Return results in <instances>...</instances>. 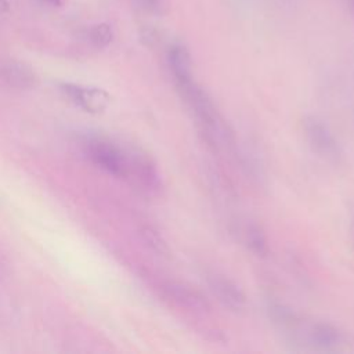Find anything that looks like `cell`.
<instances>
[{"mask_svg": "<svg viewBox=\"0 0 354 354\" xmlns=\"http://www.w3.org/2000/svg\"><path fill=\"white\" fill-rule=\"evenodd\" d=\"M207 283H209L212 292L228 308H231L234 311H241L245 307V304H246L245 296H243L242 290L231 279H228L220 274H209Z\"/></svg>", "mask_w": 354, "mask_h": 354, "instance_id": "cell-5", "label": "cell"}, {"mask_svg": "<svg viewBox=\"0 0 354 354\" xmlns=\"http://www.w3.org/2000/svg\"><path fill=\"white\" fill-rule=\"evenodd\" d=\"M84 155L100 169L119 177L130 178L136 151L126 149L118 142L102 136H87L82 141Z\"/></svg>", "mask_w": 354, "mask_h": 354, "instance_id": "cell-1", "label": "cell"}, {"mask_svg": "<svg viewBox=\"0 0 354 354\" xmlns=\"http://www.w3.org/2000/svg\"><path fill=\"white\" fill-rule=\"evenodd\" d=\"M308 339L311 344L321 350H336L343 344V335L330 324L318 322L310 328Z\"/></svg>", "mask_w": 354, "mask_h": 354, "instance_id": "cell-8", "label": "cell"}, {"mask_svg": "<svg viewBox=\"0 0 354 354\" xmlns=\"http://www.w3.org/2000/svg\"><path fill=\"white\" fill-rule=\"evenodd\" d=\"M0 79L10 87L29 90L37 86L39 77L35 71L19 61H7L0 66Z\"/></svg>", "mask_w": 354, "mask_h": 354, "instance_id": "cell-6", "label": "cell"}, {"mask_svg": "<svg viewBox=\"0 0 354 354\" xmlns=\"http://www.w3.org/2000/svg\"><path fill=\"white\" fill-rule=\"evenodd\" d=\"M166 295L178 306L195 310V311H206L209 308V303L206 299L195 289L176 281H169L163 285Z\"/></svg>", "mask_w": 354, "mask_h": 354, "instance_id": "cell-7", "label": "cell"}, {"mask_svg": "<svg viewBox=\"0 0 354 354\" xmlns=\"http://www.w3.org/2000/svg\"><path fill=\"white\" fill-rule=\"evenodd\" d=\"M142 235L145 242L159 254H165L169 252L166 242L162 239V236H159V234H156V231H153L152 228H144L142 230Z\"/></svg>", "mask_w": 354, "mask_h": 354, "instance_id": "cell-13", "label": "cell"}, {"mask_svg": "<svg viewBox=\"0 0 354 354\" xmlns=\"http://www.w3.org/2000/svg\"><path fill=\"white\" fill-rule=\"evenodd\" d=\"M62 94L77 108L88 113H101L111 104V95L101 87L76 83H61Z\"/></svg>", "mask_w": 354, "mask_h": 354, "instance_id": "cell-3", "label": "cell"}, {"mask_svg": "<svg viewBox=\"0 0 354 354\" xmlns=\"http://www.w3.org/2000/svg\"><path fill=\"white\" fill-rule=\"evenodd\" d=\"M245 238H246L248 246L250 248V250L253 253H256L257 256L267 254V252H268L267 239H266L263 230L259 225H256V224L248 225L246 231H245Z\"/></svg>", "mask_w": 354, "mask_h": 354, "instance_id": "cell-11", "label": "cell"}, {"mask_svg": "<svg viewBox=\"0 0 354 354\" xmlns=\"http://www.w3.org/2000/svg\"><path fill=\"white\" fill-rule=\"evenodd\" d=\"M10 10V3L8 0H0V15L7 12Z\"/></svg>", "mask_w": 354, "mask_h": 354, "instance_id": "cell-16", "label": "cell"}, {"mask_svg": "<svg viewBox=\"0 0 354 354\" xmlns=\"http://www.w3.org/2000/svg\"><path fill=\"white\" fill-rule=\"evenodd\" d=\"M137 3L155 15H163L167 11V0H137Z\"/></svg>", "mask_w": 354, "mask_h": 354, "instance_id": "cell-14", "label": "cell"}, {"mask_svg": "<svg viewBox=\"0 0 354 354\" xmlns=\"http://www.w3.org/2000/svg\"><path fill=\"white\" fill-rule=\"evenodd\" d=\"M304 134L311 148L328 160L340 158V147L329 127L315 116H307L303 122Z\"/></svg>", "mask_w": 354, "mask_h": 354, "instance_id": "cell-4", "label": "cell"}, {"mask_svg": "<svg viewBox=\"0 0 354 354\" xmlns=\"http://www.w3.org/2000/svg\"><path fill=\"white\" fill-rule=\"evenodd\" d=\"M177 90L181 93L189 108L194 111L199 124L206 131L207 137L213 142L228 141L230 134L225 129V124L221 120L214 104L203 91L194 79H188L185 82L176 83Z\"/></svg>", "mask_w": 354, "mask_h": 354, "instance_id": "cell-2", "label": "cell"}, {"mask_svg": "<svg viewBox=\"0 0 354 354\" xmlns=\"http://www.w3.org/2000/svg\"><path fill=\"white\" fill-rule=\"evenodd\" d=\"M113 39V32L109 24H97L88 32V40L95 48H104L111 44Z\"/></svg>", "mask_w": 354, "mask_h": 354, "instance_id": "cell-12", "label": "cell"}, {"mask_svg": "<svg viewBox=\"0 0 354 354\" xmlns=\"http://www.w3.org/2000/svg\"><path fill=\"white\" fill-rule=\"evenodd\" d=\"M268 311H270V317L272 318V321L282 330H289L293 333L297 329L299 319H297L296 314L286 306L279 304V303H271L268 307Z\"/></svg>", "mask_w": 354, "mask_h": 354, "instance_id": "cell-10", "label": "cell"}, {"mask_svg": "<svg viewBox=\"0 0 354 354\" xmlns=\"http://www.w3.org/2000/svg\"><path fill=\"white\" fill-rule=\"evenodd\" d=\"M169 66L171 69V73L174 76L176 83L185 82L188 79H192V71H191V57L185 47L176 44L169 50Z\"/></svg>", "mask_w": 354, "mask_h": 354, "instance_id": "cell-9", "label": "cell"}, {"mask_svg": "<svg viewBox=\"0 0 354 354\" xmlns=\"http://www.w3.org/2000/svg\"><path fill=\"white\" fill-rule=\"evenodd\" d=\"M41 3L47 4V6H51V7H59L64 4L65 0H40Z\"/></svg>", "mask_w": 354, "mask_h": 354, "instance_id": "cell-15", "label": "cell"}, {"mask_svg": "<svg viewBox=\"0 0 354 354\" xmlns=\"http://www.w3.org/2000/svg\"><path fill=\"white\" fill-rule=\"evenodd\" d=\"M353 6H354V0H353Z\"/></svg>", "mask_w": 354, "mask_h": 354, "instance_id": "cell-17", "label": "cell"}]
</instances>
